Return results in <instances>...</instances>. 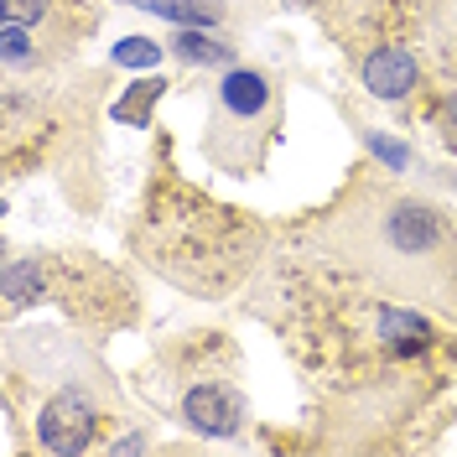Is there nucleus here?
I'll return each mask as SVG.
<instances>
[{"label": "nucleus", "instance_id": "f257e3e1", "mask_svg": "<svg viewBox=\"0 0 457 457\" xmlns=\"http://www.w3.org/2000/svg\"><path fill=\"white\" fill-rule=\"evenodd\" d=\"M312 250L370 276L390 296H411L431 312L457 317V239L442 213L411 193L370 187L348 198L312 234Z\"/></svg>", "mask_w": 457, "mask_h": 457}, {"label": "nucleus", "instance_id": "f03ea898", "mask_svg": "<svg viewBox=\"0 0 457 457\" xmlns=\"http://www.w3.org/2000/svg\"><path fill=\"white\" fill-rule=\"evenodd\" d=\"M270 136H276V84L260 68H228L213 94L208 156L234 177H250L265 162Z\"/></svg>", "mask_w": 457, "mask_h": 457}, {"label": "nucleus", "instance_id": "7ed1b4c3", "mask_svg": "<svg viewBox=\"0 0 457 457\" xmlns=\"http://www.w3.org/2000/svg\"><path fill=\"white\" fill-rule=\"evenodd\" d=\"M37 436H42V447L47 453H88L94 447V405L79 395H57L42 405V416H37Z\"/></svg>", "mask_w": 457, "mask_h": 457}, {"label": "nucleus", "instance_id": "20e7f679", "mask_svg": "<svg viewBox=\"0 0 457 457\" xmlns=\"http://www.w3.org/2000/svg\"><path fill=\"white\" fill-rule=\"evenodd\" d=\"M182 421L193 431H203V436H234L245 427V400L228 385H193L182 395Z\"/></svg>", "mask_w": 457, "mask_h": 457}, {"label": "nucleus", "instance_id": "39448f33", "mask_svg": "<svg viewBox=\"0 0 457 457\" xmlns=\"http://www.w3.org/2000/svg\"><path fill=\"white\" fill-rule=\"evenodd\" d=\"M416 79H421V68H416L411 47H379V53H370V62H364V88H370L374 99H385V104L405 99V94L416 88Z\"/></svg>", "mask_w": 457, "mask_h": 457}, {"label": "nucleus", "instance_id": "423d86ee", "mask_svg": "<svg viewBox=\"0 0 457 457\" xmlns=\"http://www.w3.org/2000/svg\"><path fill=\"white\" fill-rule=\"evenodd\" d=\"M141 5L177 27H219L224 21V0H141Z\"/></svg>", "mask_w": 457, "mask_h": 457}, {"label": "nucleus", "instance_id": "0eeeda50", "mask_svg": "<svg viewBox=\"0 0 457 457\" xmlns=\"http://www.w3.org/2000/svg\"><path fill=\"white\" fill-rule=\"evenodd\" d=\"M167 53L182 57V62H228V47L213 42V37H203V27H182L167 42Z\"/></svg>", "mask_w": 457, "mask_h": 457}, {"label": "nucleus", "instance_id": "6e6552de", "mask_svg": "<svg viewBox=\"0 0 457 457\" xmlns=\"http://www.w3.org/2000/svg\"><path fill=\"white\" fill-rule=\"evenodd\" d=\"M162 88L167 84H156V79H141V84L130 88L120 104H114V120H125V125H136V130H145L151 125V104L162 99Z\"/></svg>", "mask_w": 457, "mask_h": 457}, {"label": "nucleus", "instance_id": "1a4fd4ad", "mask_svg": "<svg viewBox=\"0 0 457 457\" xmlns=\"http://www.w3.org/2000/svg\"><path fill=\"white\" fill-rule=\"evenodd\" d=\"M379 338L395 343V348H405V343H411V348H421V343H427V322H421V317H411V312L385 307V312H379Z\"/></svg>", "mask_w": 457, "mask_h": 457}, {"label": "nucleus", "instance_id": "9d476101", "mask_svg": "<svg viewBox=\"0 0 457 457\" xmlns=\"http://www.w3.org/2000/svg\"><path fill=\"white\" fill-rule=\"evenodd\" d=\"M42 291V270H37V260H11L5 265V307H21Z\"/></svg>", "mask_w": 457, "mask_h": 457}, {"label": "nucleus", "instance_id": "9b49d317", "mask_svg": "<svg viewBox=\"0 0 457 457\" xmlns=\"http://www.w3.org/2000/svg\"><path fill=\"white\" fill-rule=\"evenodd\" d=\"M162 53H167V47L151 42V37H125V42L114 47V62H120V68H156Z\"/></svg>", "mask_w": 457, "mask_h": 457}, {"label": "nucleus", "instance_id": "f8f14e48", "mask_svg": "<svg viewBox=\"0 0 457 457\" xmlns=\"http://www.w3.org/2000/svg\"><path fill=\"white\" fill-rule=\"evenodd\" d=\"M31 57V37H27V27L21 21H5V62L16 68V62H27Z\"/></svg>", "mask_w": 457, "mask_h": 457}, {"label": "nucleus", "instance_id": "ddd939ff", "mask_svg": "<svg viewBox=\"0 0 457 457\" xmlns=\"http://www.w3.org/2000/svg\"><path fill=\"white\" fill-rule=\"evenodd\" d=\"M47 16V0H5V21H42Z\"/></svg>", "mask_w": 457, "mask_h": 457}, {"label": "nucleus", "instance_id": "4468645a", "mask_svg": "<svg viewBox=\"0 0 457 457\" xmlns=\"http://www.w3.org/2000/svg\"><path fill=\"white\" fill-rule=\"evenodd\" d=\"M442 125H447V141L457 145V94L447 99V104H442Z\"/></svg>", "mask_w": 457, "mask_h": 457}, {"label": "nucleus", "instance_id": "2eb2a0df", "mask_svg": "<svg viewBox=\"0 0 457 457\" xmlns=\"http://www.w3.org/2000/svg\"><path fill=\"white\" fill-rule=\"evenodd\" d=\"M374 151H379V156H385V162H395V167H400V162H405V151H400V145H390V141H379V136H374Z\"/></svg>", "mask_w": 457, "mask_h": 457}]
</instances>
